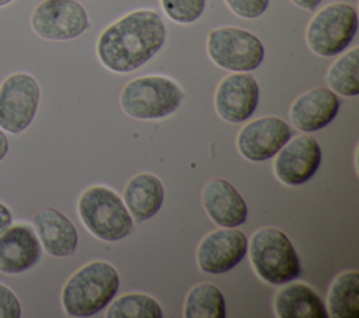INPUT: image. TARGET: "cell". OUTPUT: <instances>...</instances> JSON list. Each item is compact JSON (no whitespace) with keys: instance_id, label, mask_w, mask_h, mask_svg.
Instances as JSON below:
<instances>
[{"instance_id":"11","label":"cell","mask_w":359,"mask_h":318,"mask_svg":"<svg viewBox=\"0 0 359 318\" xmlns=\"http://www.w3.org/2000/svg\"><path fill=\"white\" fill-rule=\"evenodd\" d=\"M259 102V87L248 71H233L226 76L215 92V108L219 116L227 122L247 120Z\"/></svg>"},{"instance_id":"21","label":"cell","mask_w":359,"mask_h":318,"mask_svg":"<svg viewBox=\"0 0 359 318\" xmlns=\"http://www.w3.org/2000/svg\"><path fill=\"white\" fill-rule=\"evenodd\" d=\"M185 318H224L226 303L220 289L212 283L196 284L188 293L184 305Z\"/></svg>"},{"instance_id":"1","label":"cell","mask_w":359,"mask_h":318,"mask_svg":"<svg viewBox=\"0 0 359 318\" xmlns=\"http://www.w3.org/2000/svg\"><path fill=\"white\" fill-rule=\"evenodd\" d=\"M165 25L153 10H135L108 25L97 41V56L111 71L129 73L147 63L164 45Z\"/></svg>"},{"instance_id":"27","label":"cell","mask_w":359,"mask_h":318,"mask_svg":"<svg viewBox=\"0 0 359 318\" xmlns=\"http://www.w3.org/2000/svg\"><path fill=\"white\" fill-rule=\"evenodd\" d=\"M13 224V214L8 206L0 202V234L4 233Z\"/></svg>"},{"instance_id":"24","label":"cell","mask_w":359,"mask_h":318,"mask_svg":"<svg viewBox=\"0 0 359 318\" xmlns=\"http://www.w3.org/2000/svg\"><path fill=\"white\" fill-rule=\"evenodd\" d=\"M165 15L178 24H191L205 11L206 0H160Z\"/></svg>"},{"instance_id":"28","label":"cell","mask_w":359,"mask_h":318,"mask_svg":"<svg viewBox=\"0 0 359 318\" xmlns=\"http://www.w3.org/2000/svg\"><path fill=\"white\" fill-rule=\"evenodd\" d=\"M293 4H296L297 7L300 8H304V10H314L317 8L323 0H290Z\"/></svg>"},{"instance_id":"6","label":"cell","mask_w":359,"mask_h":318,"mask_svg":"<svg viewBox=\"0 0 359 318\" xmlns=\"http://www.w3.org/2000/svg\"><path fill=\"white\" fill-rule=\"evenodd\" d=\"M356 31V8L348 3L337 1L314 14L306 29V41L311 52L321 57H331L348 48Z\"/></svg>"},{"instance_id":"29","label":"cell","mask_w":359,"mask_h":318,"mask_svg":"<svg viewBox=\"0 0 359 318\" xmlns=\"http://www.w3.org/2000/svg\"><path fill=\"white\" fill-rule=\"evenodd\" d=\"M10 150V143H8V137L6 136L4 130L0 129V161L7 155Z\"/></svg>"},{"instance_id":"10","label":"cell","mask_w":359,"mask_h":318,"mask_svg":"<svg viewBox=\"0 0 359 318\" xmlns=\"http://www.w3.org/2000/svg\"><path fill=\"white\" fill-rule=\"evenodd\" d=\"M248 240L236 227H223L209 233L199 244L196 259L199 268L212 275L231 270L247 255Z\"/></svg>"},{"instance_id":"13","label":"cell","mask_w":359,"mask_h":318,"mask_svg":"<svg viewBox=\"0 0 359 318\" xmlns=\"http://www.w3.org/2000/svg\"><path fill=\"white\" fill-rule=\"evenodd\" d=\"M276 154L273 163L275 175L279 181L290 186L307 182L321 163L320 144L314 137L307 134L287 141Z\"/></svg>"},{"instance_id":"22","label":"cell","mask_w":359,"mask_h":318,"mask_svg":"<svg viewBox=\"0 0 359 318\" xmlns=\"http://www.w3.org/2000/svg\"><path fill=\"white\" fill-rule=\"evenodd\" d=\"M358 63L359 48L355 46L331 64L327 73V81L335 94L344 97H356L359 94Z\"/></svg>"},{"instance_id":"8","label":"cell","mask_w":359,"mask_h":318,"mask_svg":"<svg viewBox=\"0 0 359 318\" xmlns=\"http://www.w3.org/2000/svg\"><path fill=\"white\" fill-rule=\"evenodd\" d=\"M41 98L36 78L28 73H13L0 84V129L17 134L34 120Z\"/></svg>"},{"instance_id":"25","label":"cell","mask_w":359,"mask_h":318,"mask_svg":"<svg viewBox=\"0 0 359 318\" xmlns=\"http://www.w3.org/2000/svg\"><path fill=\"white\" fill-rule=\"evenodd\" d=\"M224 3L236 15L247 20L258 18L269 6V0H224Z\"/></svg>"},{"instance_id":"30","label":"cell","mask_w":359,"mask_h":318,"mask_svg":"<svg viewBox=\"0 0 359 318\" xmlns=\"http://www.w3.org/2000/svg\"><path fill=\"white\" fill-rule=\"evenodd\" d=\"M14 0H0V7H4V6H7V4H10V3H13Z\"/></svg>"},{"instance_id":"9","label":"cell","mask_w":359,"mask_h":318,"mask_svg":"<svg viewBox=\"0 0 359 318\" xmlns=\"http://www.w3.org/2000/svg\"><path fill=\"white\" fill-rule=\"evenodd\" d=\"M34 32L48 41H69L90 28L86 8L76 0H43L31 14Z\"/></svg>"},{"instance_id":"4","label":"cell","mask_w":359,"mask_h":318,"mask_svg":"<svg viewBox=\"0 0 359 318\" xmlns=\"http://www.w3.org/2000/svg\"><path fill=\"white\" fill-rule=\"evenodd\" d=\"M255 273L271 284H285L300 275V261L287 235L276 227L254 233L248 244Z\"/></svg>"},{"instance_id":"3","label":"cell","mask_w":359,"mask_h":318,"mask_svg":"<svg viewBox=\"0 0 359 318\" xmlns=\"http://www.w3.org/2000/svg\"><path fill=\"white\" fill-rule=\"evenodd\" d=\"M77 210L86 228L100 240L119 241L133 231V219L123 200L107 186L86 189Z\"/></svg>"},{"instance_id":"23","label":"cell","mask_w":359,"mask_h":318,"mask_svg":"<svg viewBox=\"0 0 359 318\" xmlns=\"http://www.w3.org/2000/svg\"><path fill=\"white\" fill-rule=\"evenodd\" d=\"M108 318H161L160 304L150 296L129 293L115 300L107 312Z\"/></svg>"},{"instance_id":"26","label":"cell","mask_w":359,"mask_h":318,"mask_svg":"<svg viewBox=\"0 0 359 318\" xmlns=\"http://www.w3.org/2000/svg\"><path fill=\"white\" fill-rule=\"evenodd\" d=\"M22 314L21 303L15 293L0 283V318H20Z\"/></svg>"},{"instance_id":"16","label":"cell","mask_w":359,"mask_h":318,"mask_svg":"<svg viewBox=\"0 0 359 318\" xmlns=\"http://www.w3.org/2000/svg\"><path fill=\"white\" fill-rule=\"evenodd\" d=\"M339 98L325 87L303 92L290 106V120L302 132H317L334 120L339 111Z\"/></svg>"},{"instance_id":"7","label":"cell","mask_w":359,"mask_h":318,"mask_svg":"<svg viewBox=\"0 0 359 318\" xmlns=\"http://www.w3.org/2000/svg\"><path fill=\"white\" fill-rule=\"evenodd\" d=\"M206 50L210 60L230 71H252L264 60L265 49L252 32L237 27H220L208 35Z\"/></svg>"},{"instance_id":"20","label":"cell","mask_w":359,"mask_h":318,"mask_svg":"<svg viewBox=\"0 0 359 318\" xmlns=\"http://www.w3.org/2000/svg\"><path fill=\"white\" fill-rule=\"evenodd\" d=\"M328 315L334 318L359 317V272L348 270L337 276L327 298Z\"/></svg>"},{"instance_id":"5","label":"cell","mask_w":359,"mask_h":318,"mask_svg":"<svg viewBox=\"0 0 359 318\" xmlns=\"http://www.w3.org/2000/svg\"><path fill=\"white\" fill-rule=\"evenodd\" d=\"M184 91L164 76H144L129 81L121 92L123 112L136 119H160L175 112Z\"/></svg>"},{"instance_id":"12","label":"cell","mask_w":359,"mask_h":318,"mask_svg":"<svg viewBox=\"0 0 359 318\" xmlns=\"http://www.w3.org/2000/svg\"><path fill=\"white\" fill-rule=\"evenodd\" d=\"M292 137L289 125L278 116H264L247 123L237 136L240 154L251 161L273 157Z\"/></svg>"},{"instance_id":"2","label":"cell","mask_w":359,"mask_h":318,"mask_svg":"<svg viewBox=\"0 0 359 318\" xmlns=\"http://www.w3.org/2000/svg\"><path fill=\"white\" fill-rule=\"evenodd\" d=\"M119 276L104 261H94L80 268L62 289V305L70 317H91L104 310L116 296Z\"/></svg>"},{"instance_id":"18","label":"cell","mask_w":359,"mask_h":318,"mask_svg":"<svg viewBox=\"0 0 359 318\" xmlns=\"http://www.w3.org/2000/svg\"><path fill=\"white\" fill-rule=\"evenodd\" d=\"M163 200V184L153 174H137L126 184L123 203L136 221H146L151 219L160 210Z\"/></svg>"},{"instance_id":"14","label":"cell","mask_w":359,"mask_h":318,"mask_svg":"<svg viewBox=\"0 0 359 318\" xmlns=\"http://www.w3.org/2000/svg\"><path fill=\"white\" fill-rule=\"evenodd\" d=\"M42 247L28 224L10 226L0 234V273L18 275L35 266Z\"/></svg>"},{"instance_id":"15","label":"cell","mask_w":359,"mask_h":318,"mask_svg":"<svg viewBox=\"0 0 359 318\" xmlns=\"http://www.w3.org/2000/svg\"><path fill=\"white\" fill-rule=\"evenodd\" d=\"M32 228L41 247L52 256H70L79 245L74 224L56 207L46 206L36 210L32 216Z\"/></svg>"},{"instance_id":"19","label":"cell","mask_w":359,"mask_h":318,"mask_svg":"<svg viewBox=\"0 0 359 318\" xmlns=\"http://www.w3.org/2000/svg\"><path fill=\"white\" fill-rule=\"evenodd\" d=\"M275 312L279 318H327L323 300L304 283H290L275 297Z\"/></svg>"},{"instance_id":"17","label":"cell","mask_w":359,"mask_h":318,"mask_svg":"<svg viewBox=\"0 0 359 318\" xmlns=\"http://www.w3.org/2000/svg\"><path fill=\"white\" fill-rule=\"evenodd\" d=\"M202 203L208 216L220 227H238L248 216L247 205L238 191L226 179L209 181L202 191Z\"/></svg>"}]
</instances>
